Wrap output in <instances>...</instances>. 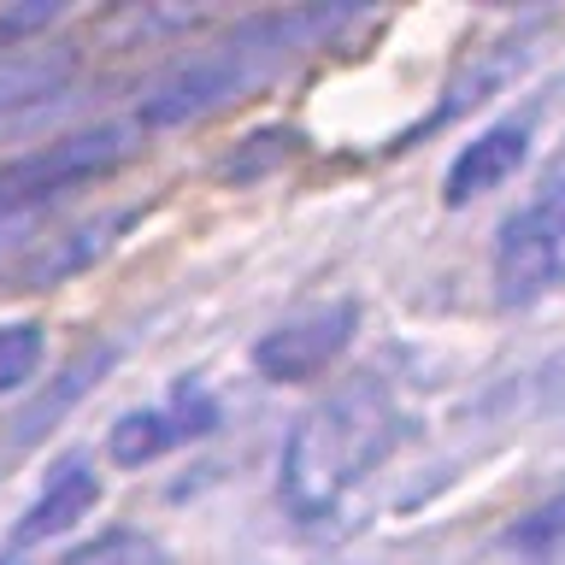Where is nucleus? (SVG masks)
<instances>
[{"instance_id":"obj_9","label":"nucleus","mask_w":565,"mask_h":565,"mask_svg":"<svg viewBox=\"0 0 565 565\" xmlns=\"http://www.w3.org/2000/svg\"><path fill=\"white\" fill-rule=\"evenodd\" d=\"M95 507H100V477H95V466H88L83 454H65L60 466L47 471L42 494L24 507V519H18L12 536L24 542V547L53 542V536H65V530H77Z\"/></svg>"},{"instance_id":"obj_16","label":"nucleus","mask_w":565,"mask_h":565,"mask_svg":"<svg viewBox=\"0 0 565 565\" xmlns=\"http://www.w3.org/2000/svg\"><path fill=\"white\" fill-rule=\"evenodd\" d=\"M536 201H542V206H559V212H565V148L554 153V166L542 171V183H536Z\"/></svg>"},{"instance_id":"obj_13","label":"nucleus","mask_w":565,"mask_h":565,"mask_svg":"<svg viewBox=\"0 0 565 565\" xmlns=\"http://www.w3.org/2000/svg\"><path fill=\"white\" fill-rule=\"evenodd\" d=\"M42 353H47V335H42L35 318H12V324H0V395L24 388L35 371H42Z\"/></svg>"},{"instance_id":"obj_1","label":"nucleus","mask_w":565,"mask_h":565,"mask_svg":"<svg viewBox=\"0 0 565 565\" xmlns=\"http://www.w3.org/2000/svg\"><path fill=\"white\" fill-rule=\"evenodd\" d=\"M348 24H360V12H348V7H282V12L236 18L224 35H212V42H201L183 60H171L141 88L136 124L141 130H177V124H201L212 113H224V106L254 100L295 60L330 47Z\"/></svg>"},{"instance_id":"obj_14","label":"nucleus","mask_w":565,"mask_h":565,"mask_svg":"<svg viewBox=\"0 0 565 565\" xmlns=\"http://www.w3.org/2000/svg\"><path fill=\"white\" fill-rule=\"evenodd\" d=\"M65 565H171V554L159 547L148 530H106L88 547H77Z\"/></svg>"},{"instance_id":"obj_8","label":"nucleus","mask_w":565,"mask_h":565,"mask_svg":"<svg viewBox=\"0 0 565 565\" xmlns=\"http://www.w3.org/2000/svg\"><path fill=\"white\" fill-rule=\"evenodd\" d=\"M77 77V47L71 42H0V124L60 100Z\"/></svg>"},{"instance_id":"obj_17","label":"nucleus","mask_w":565,"mask_h":565,"mask_svg":"<svg viewBox=\"0 0 565 565\" xmlns=\"http://www.w3.org/2000/svg\"><path fill=\"white\" fill-rule=\"evenodd\" d=\"M0 565H7V559H0Z\"/></svg>"},{"instance_id":"obj_2","label":"nucleus","mask_w":565,"mask_h":565,"mask_svg":"<svg viewBox=\"0 0 565 565\" xmlns=\"http://www.w3.org/2000/svg\"><path fill=\"white\" fill-rule=\"evenodd\" d=\"M406 436V413L377 371L335 383L324 401H312L282 441V507L300 524L335 519L353 494L371 483V471L388 466V454Z\"/></svg>"},{"instance_id":"obj_11","label":"nucleus","mask_w":565,"mask_h":565,"mask_svg":"<svg viewBox=\"0 0 565 565\" xmlns=\"http://www.w3.org/2000/svg\"><path fill=\"white\" fill-rule=\"evenodd\" d=\"M530 53H536V30H512L507 42L477 47V60H466V71L448 83V100H441L436 124L454 118V113H466V106H477V100H489L507 77H519V71L530 65Z\"/></svg>"},{"instance_id":"obj_4","label":"nucleus","mask_w":565,"mask_h":565,"mask_svg":"<svg viewBox=\"0 0 565 565\" xmlns=\"http://www.w3.org/2000/svg\"><path fill=\"white\" fill-rule=\"evenodd\" d=\"M353 335H360V307L348 295L312 300V307L277 318L254 342V371L265 383H312L353 348Z\"/></svg>"},{"instance_id":"obj_6","label":"nucleus","mask_w":565,"mask_h":565,"mask_svg":"<svg viewBox=\"0 0 565 565\" xmlns=\"http://www.w3.org/2000/svg\"><path fill=\"white\" fill-rule=\"evenodd\" d=\"M212 424H218V401H212V388L201 377H183V383H171L166 401L124 413L113 424V436H106V454H113L118 466H148V459L183 448V441H201Z\"/></svg>"},{"instance_id":"obj_5","label":"nucleus","mask_w":565,"mask_h":565,"mask_svg":"<svg viewBox=\"0 0 565 565\" xmlns=\"http://www.w3.org/2000/svg\"><path fill=\"white\" fill-rule=\"evenodd\" d=\"M565 289V212L530 201L494 236V300L536 307Z\"/></svg>"},{"instance_id":"obj_15","label":"nucleus","mask_w":565,"mask_h":565,"mask_svg":"<svg viewBox=\"0 0 565 565\" xmlns=\"http://www.w3.org/2000/svg\"><path fill=\"white\" fill-rule=\"evenodd\" d=\"M512 542H524V547H554V542H565V494L530 512V519L512 530Z\"/></svg>"},{"instance_id":"obj_12","label":"nucleus","mask_w":565,"mask_h":565,"mask_svg":"<svg viewBox=\"0 0 565 565\" xmlns=\"http://www.w3.org/2000/svg\"><path fill=\"white\" fill-rule=\"evenodd\" d=\"M106 365H113V348H106V342H100V348H83L77 360H71V365L60 371V377H53V388H42V395H35V401L24 406V413H18V441H35L42 430H53L65 406L95 388V377H100Z\"/></svg>"},{"instance_id":"obj_10","label":"nucleus","mask_w":565,"mask_h":565,"mask_svg":"<svg viewBox=\"0 0 565 565\" xmlns=\"http://www.w3.org/2000/svg\"><path fill=\"white\" fill-rule=\"evenodd\" d=\"M136 218H141L136 206H118V212H100V218L65 230V236H47V242L24 259V271H18V277H24L30 289H47V282H60V277H77V271H88L95 259L113 254V247L124 242V230H130Z\"/></svg>"},{"instance_id":"obj_7","label":"nucleus","mask_w":565,"mask_h":565,"mask_svg":"<svg viewBox=\"0 0 565 565\" xmlns=\"http://www.w3.org/2000/svg\"><path fill=\"white\" fill-rule=\"evenodd\" d=\"M524 159H530V118L489 124V130H477L466 148L454 153L448 177H441V201H448V206L483 201V194H494L501 183H512V177H519Z\"/></svg>"},{"instance_id":"obj_3","label":"nucleus","mask_w":565,"mask_h":565,"mask_svg":"<svg viewBox=\"0 0 565 565\" xmlns=\"http://www.w3.org/2000/svg\"><path fill=\"white\" fill-rule=\"evenodd\" d=\"M141 136L148 130H141L136 118L130 124H95V130L60 136V141H47V148L0 166V247L18 242L53 201H65L71 189L100 183V177H113L124 159H136Z\"/></svg>"}]
</instances>
